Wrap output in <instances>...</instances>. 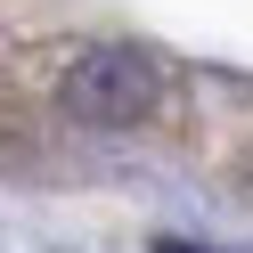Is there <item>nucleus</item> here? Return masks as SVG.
<instances>
[{
  "instance_id": "f03ea898",
  "label": "nucleus",
  "mask_w": 253,
  "mask_h": 253,
  "mask_svg": "<svg viewBox=\"0 0 253 253\" xmlns=\"http://www.w3.org/2000/svg\"><path fill=\"white\" fill-rule=\"evenodd\" d=\"M155 253H196V245H180V237H164V245H155Z\"/></svg>"
},
{
  "instance_id": "f257e3e1",
  "label": "nucleus",
  "mask_w": 253,
  "mask_h": 253,
  "mask_svg": "<svg viewBox=\"0 0 253 253\" xmlns=\"http://www.w3.org/2000/svg\"><path fill=\"white\" fill-rule=\"evenodd\" d=\"M155 98H164V74H155V57H139V49H82L66 66V115L74 123L131 131V123L155 115Z\"/></svg>"
}]
</instances>
